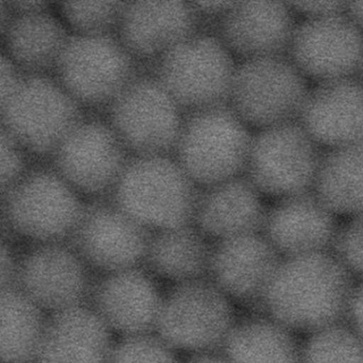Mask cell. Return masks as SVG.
I'll use <instances>...</instances> for the list:
<instances>
[{"label":"cell","mask_w":363,"mask_h":363,"mask_svg":"<svg viewBox=\"0 0 363 363\" xmlns=\"http://www.w3.org/2000/svg\"><path fill=\"white\" fill-rule=\"evenodd\" d=\"M354 276L333 252L282 258L259 314L308 335L340 324L347 315Z\"/></svg>","instance_id":"cell-1"},{"label":"cell","mask_w":363,"mask_h":363,"mask_svg":"<svg viewBox=\"0 0 363 363\" xmlns=\"http://www.w3.org/2000/svg\"><path fill=\"white\" fill-rule=\"evenodd\" d=\"M199 192L173 155L133 157L110 199L156 233L193 225Z\"/></svg>","instance_id":"cell-2"},{"label":"cell","mask_w":363,"mask_h":363,"mask_svg":"<svg viewBox=\"0 0 363 363\" xmlns=\"http://www.w3.org/2000/svg\"><path fill=\"white\" fill-rule=\"evenodd\" d=\"M4 233L37 244L67 243L86 203L54 167H35L1 194Z\"/></svg>","instance_id":"cell-3"},{"label":"cell","mask_w":363,"mask_h":363,"mask_svg":"<svg viewBox=\"0 0 363 363\" xmlns=\"http://www.w3.org/2000/svg\"><path fill=\"white\" fill-rule=\"evenodd\" d=\"M252 135L227 106L188 114L173 156L199 189L245 174Z\"/></svg>","instance_id":"cell-4"},{"label":"cell","mask_w":363,"mask_h":363,"mask_svg":"<svg viewBox=\"0 0 363 363\" xmlns=\"http://www.w3.org/2000/svg\"><path fill=\"white\" fill-rule=\"evenodd\" d=\"M237 65L216 33L201 31L163 57L152 74L188 116L228 105Z\"/></svg>","instance_id":"cell-5"},{"label":"cell","mask_w":363,"mask_h":363,"mask_svg":"<svg viewBox=\"0 0 363 363\" xmlns=\"http://www.w3.org/2000/svg\"><path fill=\"white\" fill-rule=\"evenodd\" d=\"M1 129L30 156L52 158L86 118L84 108L54 76H27L8 103L0 106Z\"/></svg>","instance_id":"cell-6"},{"label":"cell","mask_w":363,"mask_h":363,"mask_svg":"<svg viewBox=\"0 0 363 363\" xmlns=\"http://www.w3.org/2000/svg\"><path fill=\"white\" fill-rule=\"evenodd\" d=\"M139 65L116 35L72 33L54 77L82 108L108 110L142 75Z\"/></svg>","instance_id":"cell-7"},{"label":"cell","mask_w":363,"mask_h":363,"mask_svg":"<svg viewBox=\"0 0 363 363\" xmlns=\"http://www.w3.org/2000/svg\"><path fill=\"white\" fill-rule=\"evenodd\" d=\"M309 91L288 57L252 59L237 65L228 106L261 130L298 120Z\"/></svg>","instance_id":"cell-8"},{"label":"cell","mask_w":363,"mask_h":363,"mask_svg":"<svg viewBox=\"0 0 363 363\" xmlns=\"http://www.w3.org/2000/svg\"><path fill=\"white\" fill-rule=\"evenodd\" d=\"M235 323L231 299L205 278L163 296L155 333L174 350L207 354L223 350Z\"/></svg>","instance_id":"cell-9"},{"label":"cell","mask_w":363,"mask_h":363,"mask_svg":"<svg viewBox=\"0 0 363 363\" xmlns=\"http://www.w3.org/2000/svg\"><path fill=\"white\" fill-rule=\"evenodd\" d=\"M107 121L131 157L174 155L186 114L152 75H140L107 110Z\"/></svg>","instance_id":"cell-10"},{"label":"cell","mask_w":363,"mask_h":363,"mask_svg":"<svg viewBox=\"0 0 363 363\" xmlns=\"http://www.w3.org/2000/svg\"><path fill=\"white\" fill-rule=\"evenodd\" d=\"M323 154L298 121L252 135L244 175L262 195L284 199L313 189Z\"/></svg>","instance_id":"cell-11"},{"label":"cell","mask_w":363,"mask_h":363,"mask_svg":"<svg viewBox=\"0 0 363 363\" xmlns=\"http://www.w3.org/2000/svg\"><path fill=\"white\" fill-rule=\"evenodd\" d=\"M133 158L107 120L84 118L52 156V167L82 197L110 199Z\"/></svg>","instance_id":"cell-12"},{"label":"cell","mask_w":363,"mask_h":363,"mask_svg":"<svg viewBox=\"0 0 363 363\" xmlns=\"http://www.w3.org/2000/svg\"><path fill=\"white\" fill-rule=\"evenodd\" d=\"M152 235V231L106 199L86 203L67 243L86 265L108 274L144 262Z\"/></svg>","instance_id":"cell-13"},{"label":"cell","mask_w":363,"mask_h":363,"mask_svg":"<svg viewBox=\"0 0 363 363\" xmlns=\"http://www.w3.org/2000/svg\"><path fill=\"white\" fill-rule=\"evenodd\" d=\"M286 57L318 84L352 78L362 65L363 33L347 12L303 18L295 26Z\"/></svg>","instance_id":"cell-14"},{"label":"cell","mask_w":363,"mask_h":363,"mask_svg":"<svg viewBox=\"0 0 363 363\" xmlns=\"http://www.w3.org/2000/svg\"><path fill=\"white\" fill-rule=\"evenodd\" d=\"M86 267L67 242L37 244L21 259L16 288L43 311H65L90 296Z\"/></svg>","instance_id":"cell-15"},{"label":"cell","mask_w":363,"mask_h":363,"mask_svg":"<svg viewBox=\"0 0 363 363\" xmlns=\"http://www.w3.org/2000/svg\"><path fill=\"white\" fill-rule=\"evenodd\" d=\"M199 24L191 3L128 1L118 38L139 65L155 67L174 48L201 33Z\"/></svg>","instance_id":"cell-16"},{"label":"cell","mask_w":363,"mask_h":363,"mask_svg":"<svg viewBox=\"0 0 363 363\" xmlns=\"http://www.w3.org/2000/svg\"><path fill=\"white\" fill-rule=\"evenodd\" d=\"M281 260L262 233L223 240L212 246L209 279L231 301L259 312Z\"/></svg>","instance_id":"cell-17"},{"label":"cell","mask_w":363,"mask_h":363,"mask_svg":"<svg viewBox=\"0 0 363 363\" xmlns=\"http://www.w3.org/2000/svg\"><path fill=\"white\" fill-rule=\"evenodd\" d=\"M90 298L95 313L123 337L156 331L163 297L139 267L106 274L91 289Z\"/></svg>","instance_id":"cell-18"},{"label":"cell","mask_w":363,"mask_h":363,"mask_svg":"<svg viewBox=\"0 0 363 363\" xmlns=\"http://www.w3.org/2000/svg\"><path fill=\"white\" fill-rule=\"evenodd\" d=\"M284 3H233L220 18L216 35L241 61L288 54L295 24Z\"/></svg>","instance_id":"cell-19"},{"label":"cell","mask_w":363,"mask_h":363,"mask_svg":"<svg viewBox=\"0 0 363 363\" xmlns=\"http://www.w3.org/2000/svg\"><path fill=\"white\" fill-rule=\"evenodd\" d=\"M313 190L278 199L267 211L262 235L286 257L330 252L339 227Z\"/></svg>","instance_id":"cell-20"},{"label":"cell","mask_w":363,"mask_h":363,"mask_svg":"<svg viewBox=\"0 0 363 363\" xmlns=\"http://www.w3.org/2000/svg\"><path fill=\"white\" fill-rule=\"evenodd\" d=\"M297 121L328 150L363 143L362 84L354 77L318 84Z\"/></svg>","instance_id":"cell-21"},{"label":"cell","mask_w":363,"mask_h":363,"mask_svg":"<svg viewBox=\"0 0 363 363\" xmlns=\"http://www.w3.org/2000/svg\"><path fill=\"white\" fill-rule=\"evenodd\" d=\"M262 194L245 175L201 189L193 225L216 242L262 233Z\"/></svg>","instance_id":"cell-22"},{"label":"cell","mask_w":363,"mask_h":363,"mask_svg":"<svg viewBox=\"0 0 363 363\" xmlns=\"http://www.w3.org/2000/svg\"><path fill=\"white\" fill-rule=\"evenodd\" d=\"M114 346L94 310L78 306L48 318L35 363H111Z\"/></svg>","instance_id":"cell-23"},{"label":"cell","mask_w":363,"mask_h":363,"mask_svg":"<svg viewBox=\"0 0 363 363\" xmlns=\"http://www.w3.org/2000/svg\"><path fill=\"white\" fill-rule=\"evenodd\" d=\"M72 33L50 11L16 13L1 35L4 54L27 76H54Z\"/></svg>","instance_id":"cell-24"},{"label":"cell","mask_w":363,"mask_h":363,"mask_svg":"<svg viewBox=\"0 0 363 363\" xmlns=\"http://www.w3.org/2000/svg\"><path fill=\"white\" fill-rule=\"evenodd\" d=\"M212 246L194 226L152 233L145 260L157 275L172 281H193L209 276Z\"/></svg>","instance_id":"cell-25"},{"label":"cell","mask_w":363,"mask_h":363,"mask_svg":"<svg viewBox=\"0 0 363 363\" xmlns=\"http://www.w3.org/2000/svg\"><path fill=\"white\" fill-rule=\"evenodd\" d=\"M223 354L230 363H301L295 333L265 314L235 323Z\"/></svg>","instance_id":"cell-26"},{"label":"cell","mask_w":363,"mask_h":363,"mask_svg":"<svg viewBox=\"0 0 363 363\" xmlns=\"http://www.w3.org/2000/svg\"><path fill=\"white\" fill-rule=\"evenodd\" d=\"M312 190L335 216H362L363 143L323 154Z\"/></svg>","instance_id":"cell-27"},{"label":"cell","mask_w":363,"mask_h":363,"mask_svg":"<svg viewBox=\"0 0 363 363\" xmlns=\"http://www.w3.org/2000/svg\"><path fill=\"white\" fill-rule=\"evenodd\" d=\"M3 363H35L48 318L44 311L18 288L1 290Z\"/></svg>","instance_id":"cell-28"},{"label":"cell","mask_w":363,"mask_h":363,"mask_svg":"<svg viewBox=\"0 0 363 363\" xmlns=\"http://www.w3.org/2000/svg\"><path fill=\"white\" fill-rule=\"evenodd\" d=\"M301 363H363V340L350 325L327 327L308 335Z\"/></svg>","instance_id":"cell-29"},{"label":"cell","mask_w":363,"mask_h":363,"mask_svg":"<svg viewBox=\"0 0 363 363\" xmlns=\"http://www.w3.org/2000/svg\"><path fill=\"white\" fill-rule=\"evenodd\" d=\"M125 4L122 1L63 3L61 16L74 35L88 37H118Z\"/></svg>","instance_id":"cell-30"},{"label":"cell","mask_w":363,"mask_h":363,"mask_svg":"<svg viewBox=\"0 0 363 363\" xmlns=\"http://www.w3.org/2000/svg\"><path fill=\"white\" fill-rule=\"evenodd\" d=\"M111 363H179L175 350L157 333L124 337L114 346Z\"/></svg>","instance_id":"cell-31"},{"label":"cell","mask_w":363,"mask_h":363,"mask_svg":"<svg viewBox=\"0 0 363 363\" xmlns=\"http://www.w3.org/2000/svg\"><path fill=\"white\" fill-rule=\"evenodd\" d=\"M331 250L352 276L363 280V214L339 227Z\"/></svg>","instance_id":"cell-32"},{"label":"cell","mask_w":363,"mask_h":363,"mask_svg":"<svg viewBox=\"0 0 363 363\" xmlns=\"http://www.w3.org/2000/svg\"><path fill=\"white\" fill-rule=\"evenodd\" d=\"M1 194H5L18 184L30 171V155L11 135L1 129Z\"/></svg>","instance_id":"cell-33"},{"label":"cell","mask_w":363,"mask_h":363,"mask_svg":"<svg viewBox=\"0 0 363 363\" xmlns=\"http://www.w3.org/2000/svg\"><path fill=\"white\" fill-rule=\"evenodd\" d=\"M27 75L7 55H1V99L0 106L5 105L18 92Z\"/></svg>","instance_id":"cell-34"},{"label":"cell","mask_w":363,"mask_h":363,"mask_svg":"<svg viewBox=\"0 0 363 363\" xmlns=\"http://www.w3.org/2000/svg\"><path fill=\"white\" fill-rule=\"evenodd\" d=\"M294 13L305 18H327L340 16L347 12V3L325 1V3H291L289 4Z\"/></svg>","instance_id":"cell-35"},{"label":"cell","mask_w":363,"mask_h":363,"mask_svg":"<svg viewBox=\"0 0 363 363\" xmlns=\"http://www.w3.org/2000/svg\"><path fill=\"white\" fill-rule=\"evenodd\" d=\"M21 259L16 258L10 241L3 240L1 245V273H0V286L4 289L16 288Z\"/></svg>","instance_id":"cell-36"},{"label":"cell","mask_w":363,"mask_h":363,"mask_svg":"<svg viewBox=\"0 0 363 363\" xmlns=\"http://www.w3.org/2000/svg\"><path fill=\"white\" fill-rule=\"evenodd\" d=\"M346 318L348 320V325L363 340V280L354 286Z\"/></svg>","instance_id":"cell-37"},{"label":"cell","mask_w":363,"mask_h":363,"mask_svg":"<svg viewBox=\"0 0 363 363\" xmlns=\"http://www.w3.org/2000/svg\"><path fill=\"white\" fill-rule=\"evenodd\" d=\"M191 4L199 21H203V18L216 20V25L233 5L230 1H205V3L203 1V3Z\"/></svg>","instance_id":"cell-38"},{"label":"cell","mask_w":363,"mask_h":363,"mask_svg":"<svg viewBox=\"0 0 363 363\" xmlns=\"http://www.w3.org/2000/svg\"><path fill=\"white\" fill-rule=\"evenodd\" d=\"M16 13H35L50 11V4L46 1H9Z\"/></svg>","instance_id":"cell-39"},{"label":"cell","mask_w":363,"mask_h":363,"mask_svg":"<svg viewBox=\"0 0 363 363\" xmlns=\"http://www.w3.org/2000/svg\"><path fill=\"white\" fill-rule=\"evenodd\" d=\"M186 363H230L225 354L220 352H207V354H194Z\"/></svg>","instance_id":"cell-40"},{"label":"cell","mask_w":363,"mask_h":363,"mask_svg":"<svg viewBox=\"0 0 363 363\" xmlns=\"http://www.w3.org/2000/svg\"><path fill=\"white\" fill-rule=\"evenodd\" d=\"M347 16L363 33V3H350L347 6Z\"/></svg>","instance_id":"cell-41"},{"label":"cell","mask_w":363,"mask_h":363,"mask_svg":"<svg viewBox=\"0 0 363 363\" xmlns=\"http://www.w3.org/2000/svg\"><path fill=\"white\" fill-rule=\"evenodd\" d=\"M358 75H359L358 80H359V82H360V84H362V86H363V61H362V65H361L360 69H359Z\"/></svg>","instance_id":"cell-42"}]
</instances>
